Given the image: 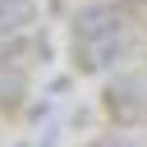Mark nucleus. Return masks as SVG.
<instances>
[{
	"label": "nucleus",
	"mask_w": 147,
	"mask_h": 147,
	"mask_svg": "<svg viewBox=\"0 0 147 147\" xmlns=\"http://www.w3.org/2000/svg\"><path fill=\"white\" fill-rule=\"evenodd\" d=\"M133 51H138V37H133V28H124V32H115V37L74 46V64H78L83 74H119V69H129Z\"/></svg>",
	"instance_id": "f257e3e1"
},
{
	"label": "nucleus",
	"mask_w": 147,
	"mask_h": 147,
	"mask_svg": "<svg viewBox=\"0 0 147 147\" xmlns=\"http://www.w3.org/2000/svg\"><path fill=\"white\" fill-rule=\"evenodd\" d=\"M106 106L119 124L147 119V69H119L106 78Z\"/></svg>",
	"instance_id": "f03ea898"
},
{
	"label": "nucleus",
	"mask_w": 147,
	"mask_h": 147,
	"mask_svg": "<svg viewBox=\"0 0 147 147\" xmlns=\"http://www.w3.org/2000/svg\"><path fill=\"white\" fill-rule=\"evenodd\" d=\"M133 28L129 23V9L119 0H87L78 14H74V46H87V41H101V37H115Z\"/></svg>",
	"instance_id": "7ed1b4c3"
},
{
	"label": "nucleus",
	"mask_w": 147,
	"mask_h": 147,
	"mask_svg": "<svg viewBox=\"0 0 147 147\" xmlns=\"http://www.w3.org/2000/svg\"><path fill=\"white\" fill-rule=\"evenodd\" d=\"M28 96V69L14 55H0V106H18Z\"/></svg>",
	"instance_id": "20e7f679"
},
{
	"label": "nucleus",
	"mask_w": 147,
	"mask_h": 147,
	"mask_svg": "<svg viewBox=\"0 0 147 147\" xmlns=\"http://www.w3.org/2000/svg\"><path fill=\"white\" fill-rule=\"evenodd\" d=\"M37 23V0H0V37H23Z\"/></svg>",
	"instance_id": "39448f33"
},
{
	"label": "nucleus",
	"mask_w": 147,
	"mask_h": 147,
	"mask_svg": "<svg viewBox=\"0 0 147 147\" xmlns=\"http://www.w3.org/2000/svg\"><path fill=\"white\" fill-rule=\"evenodd\" d=\"M92 147H142V142H138L133 133H101Z\"/></svg>",
	"instance_id": "423d86ee"
}]
</instances>
